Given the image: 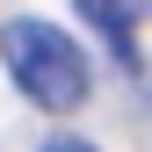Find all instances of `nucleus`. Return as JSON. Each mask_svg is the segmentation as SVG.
<instances>
[{
	"label": "nucleus",
	"mask_w": 152,
	"mask_h": 152,
	"mask_svg": "<svg viewBox=\"0 0 152 152\" xmlns=\"http://www.w3.org/2000/svg\"><path fill=\"white\" fill-rule=\"evenodd\" d=\"M0 65H7V80L29 94V109H44V116H65V109L87 102V51L72 44L58 22H36V15H15V22H0Z\"/></svg>",
	"instance_id": "nucleus-1"
},
{
	"label": "nucleus",
	"mask_w": 152,
	"mask_h": 152,
	"mask_svg": "<svg viewBox=\"0 0 152 152\" xmlns=\"http://www.w3.org/2000/svg\"><path fill=\"white\" fill-rule=\"evenodd\" d=\"M80 15L109 36V44H116L123 65H138V36H130V7H123V0H80Z\"/></svg>",
	"instance_id": "nucleus-2"
},
{
	"label": "nucleus",
	"mask_w": 152,
	"mask_h": 152,
	"mask_svg": "<svg viewBox=\"0 0 152 152\" xmlns=\"http://www.w3.org/2000/svg\"><path fill=\"white\" fill-rule=\"evenodd\" d=\"M44 152H94L87 138H72V130H58V138H44Z\"/></svg>",
	"instance_id": "nucleus-3"
},
{
	"label": "nucleus",
	"mask_w": 152,
	"mask_h": 152,
	"mask_svg": "<svg viewBox=\"0 0 152 152\" xmlns=\"http://www.w3.org/2000/svg\"><path fill=\"white\" fill-rule=\"evenodd\" d=\"M138 7H145V15H152V0H138Z\"/></svg>",
	"instance_id": "nucleus-4"
}]
</instances>
